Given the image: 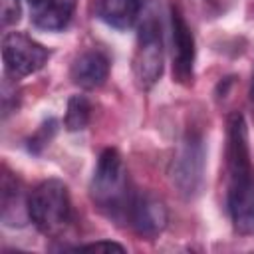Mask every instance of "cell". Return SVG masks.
I'll return each instance as SVG.
<instances>
[{"label":"cell","instance_id":"7","mask_svg":"<svg viewBox=\"0 0 254 254\" xmlns=\"http://www.w3.org/2000/svg\"><path fill=\"white\" fill-rule=\"evenodd\" d=\"M169 220L167 206L151 192H135L127 212V224L143 238L159 236Z\"/></svg>","mask_w":254,"mask_h":254},{"label":"cell","instance_id":"13","mask_svg":"<svg viewBox=\"0 0 254 254\" xmlns=\"http://www.w3.org/2000/svg\"><path fill=\"white\" fill-rule=\"evenodd\" d=\"M141 6L143 0H99L97 14L107 26L115 30H127L137 22Z\"/></svg>","mask_w":254,"mask_h":254},{"label":"cell","instance_id":"18","mask_svg":"<svg viewBox=\"0 0 254 254\" xmlns=\"http://www.w3.org/2000/svg\"><path fill=\"white\" fill-rule=\"evenodd\" d=\"M28 2H30V4H32V6H36V4H38V2H40V0H28Z\"/></svg>","mask_w":254,"mask_h":254},{"label":"cell","instance_id":"19","mask_svg":"<svg viewBox=\"0 0 254 254\" xmlns=\"http://www.w3.org/2000/svg\"><path fill=\"white\" fill-rule=\"evenodd\" d=\"M252 99H254V79H252Z\"/></svg>","mask_w":254,"mask_h":254},{"label":"cell","instance_id":"8","mask_svg":"<svg viewBox=\"0 0 254 254\" xmlns=\"http://www.w3.org/2000/svg\"><path fill=\"white\" fill-rule=\"evenodd\" d=\"M226 169H228V181L254 173L250 161L246 121L244 115L238 111L230 113L226 121Z\"/></svg>","mask_w":254,"mask_h":254},{"label":"cell","instance_id":"3","mask_svg":"<svg viewBox=\"0 0 254 254\" xmlns=\"http://www.w3.org/2000/svg\"><path fill=\"white\" fill-rule=\"evenodd\" d=\"M204 163L206 151L202 137L198 133H187L169 163V181L183 198L190 200L202 190Z\"/></svg>","mask_w":254,"mask_h":254},{"label":"cell","instance_id":"6","mask_svg":"<svg viewBox=\"0 0 254 254\" xmlns=\"http://www.w3.org/2000/svg\"><path fill=\"white\" fill-rule=\"evenodd\" d=\"M171 32H173V75L179 83L190 85L194 77V36L179 10L171 6Z\"/></svg>","mask_w":254,"mask_h":254},{"label":"cell","instance_id":"5","mask_svg":"<svg viewBox=\"0 0 254 254\" xmlns=\"http://www.w3.org/2000/svg\"><path fill=\"white\" fill-rule=\"evenodd\" d=\"M50 58L48 48H44L34 38L22 32H8L2 38V60L8 75L14 79L36 73L46 65Z\"/></svg>","mask_w":254,"mask_h":254},{"label":"cell","instance_id":"10","mask_svg":"<svg viewBox=\"0 0 254 254\" xmlns=\"http://www.w3.org/2000/svg\"><path fill=\"white\" fill-rule=\"evenodd\" d=\"M109 58L99 50L79 54L71 64V81L81 89H95L105 83L109 75Z\"/></svg>","mask_w":254,"mask_h":254},{"label":"cell","instance_id":"11","mask_svg":"<svg viewBox=\"0 0 254 254\" xmlns=\"http://www.w3.org/2000/svg\"><path fill=\"white\" fill-rule=\"evenodd\" d=\"M2 222L6 226H24L26 220H30L28 212V198H24L20 181L4 169L2 175Z\"/></svg>","mask_w":254,"mask_h":254},{"label":"cell","instance_id":"17","mask_svg":"<svg viewBox=\"0 0 254 254\" xmlns=\"http://www.w3.org/2000/svg\"><path fill=\"white\" fill-rule=\"evenodd\" d=\"M75 250H85V252H125V248L121 244L111 242V240H99V242L83 244V246H77Z\"/></svg>","mask_w":254,"mask_h":254},{"label":"cell","instance_id":"2","mask_svg":"<svg viewBox=\"0 0 254 254\" xmlns=\"http://www.w3.org/2000/svg\"><path fill=\"white\" fill-rule=\"evenodd\" d=\"M28 212L34 226L44 234H58L71 218V200L67 187L58 179L40 183L28 194Z\"/></svg>","mask_w":254,"mask_h":254},{"label":"cell","instance_id":"4","mask_svg":"<svg viewBox=\"0 0 254 254\" xmlns=\"http://www.w3.org/2000/svg\"><path fill=\"white\" fill-rule=\"evenodd\" d=\"M163 73V38L161 26L153 14H149L137 34V48L133 54V75L139 87H153Z\"/></svg>","mask_w":254,"mask_h":254},{"label":"cell","instance_id":"9","mask_svg":"<svg viewBox=\"0 0 254 254\" xmlns=\"http://www.w3.org/2000/svg\"><path fill=\"white\" fill-rule=\"evenodd\" d=\"M228 214L234 230L254 234V173L228 181Z\"/></svg>","mask_w":254,"mask_h":254},{"label":"cell","instance_id":"1","mask_svg":"<svg viewBox=\"0 0 254 254\" xmlns=\"http://www.w3.org/2000/svg\"><path fill=\"white\" fill-rule=\"evenodd\" d=\"M89 194L95 206L113 220L127 222L129 204L133 200V190L129 189L127 169L117 149H103L97 157L93 169Z\"/></svg>","mask_w":254,"mask_h":254},{"label":"cell","instance_id":"16","mask_svg":"<svg viewBox=\"0 0 254 254\" xmlns=\"http://www.w3.org/2000/svg\"><path fill=\"white\" fill-rule=\"evenodd\" d=\"M0 14H2L0 20H2L4 28L16 24L20 20V14H22L20 0H0Z\"/></svg>","mask_w":254,"mask_h":254},{"label":"cell","instance_id":"12","mask_svg":"<svg viewBox=\"0 0 254 254\" xmlns=\"http://www.w3.org/2000/svg\"><path fill=\"white\" fill-rule=\"evenodd\" d=\"M75 4L77 0H40L32 6V22L40 30L60 32L69 24Z\"/></svg>","mask_w":254,"mask_h":254},{"label":"cell","instance_id":"15","mask_svg":"<svg viewBox=\"0 0 254 254\" xmlns=\"http://www.w3.org/2000/svg\"><path fill=\"white\" fill-rule=\"evenodd\" d=\"M56 131H58V121H56L54 117L48 119V121H44V123L38 127V131L28 139V149H30L32 153H36V155L42 153V149L48 147L50 141L54 139Z\"/></svg>","mask_w":254,"mask_h":254},{"label":"cell","instance_id":"14","mask_svg":"<svg viewBox=\"0 0 254 254\" xmlns=\"http://www.w3.org/2000/svg\"><path fill=\"white\" fill-rule=\"evenodd\" d=\"M91 117V103L85 95H71L67 99L64 125L67 131H81L87 127Z\"/></svg>","mask_w":254,"mask_h":254}]
</instances>
